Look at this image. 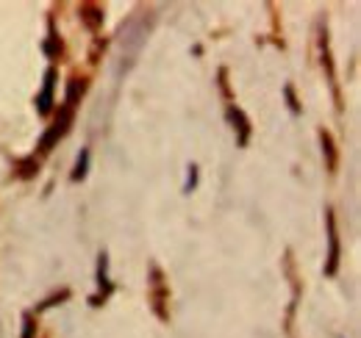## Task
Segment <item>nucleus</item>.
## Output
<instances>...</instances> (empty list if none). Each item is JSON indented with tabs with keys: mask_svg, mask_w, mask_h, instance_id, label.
Here are the masks:
<instances>
[{
	"mask_svg": "<svg viewBox=\"0 0 361 338\" xmlns=\"http://www.w3.org/2000/svg\"><path fill=\"white\" fill-rule=\"evenodd\" d=\"M195 186H197V167L192 164V167H189V175H186V186H183V192L189 194V192H192Z\"/></svg>",
	"mask_w": 361,
	"mask_h": 338,
	"instance_id": "f8f14e48",
	"label": "nucleus"
},
{
	"mask_svg": "<svg viewBox=\"0 0 361 338\" xmlns=\"http://www.w3.org/2000/svg\"><path fill=\"white\" fill-rule=\"evenodd\" d=\"M228 120H231V123H233V127L239 130V144L245 147V144H247V139H250V125H247L245 114H242L239 108H231V111H228Z\"/></svg>",
	"mask_w": 361,
	"mask_h": 338,
	"instance_id": "39448f33",
	"label": "nucleus"
},
{
	"mask_svg": "<svg viewBox=\"0 0 361 338\" xmlns=\"http://www.w3.org/2000/svg\"><path fill=\"white\" fill-rule=\"evenodd\" d=\"M286 100H289V108H292V114H298V111H300V106H298V100H295V92H292V86H286Z\"/></svg>",
	"mask_w": 361,
	"mask_h": 338,
	"instance_id": "2eb2a0df",
	"label": "nucleus"
},
{
	"mask_svg": "<svg viewBox=\"0 0 361 338\" xmlns=\"http://www.w3.org/2000/svg\"><path fill=\"white\" fill-rule=\"evenodd\" d=\"M81 17L87 20V25H90L92 31H97V28L103 25V14H100V8H97V6H92V3L81 8Z\"/></svg>",
	"mask_w": 361,
	"mask_h": 338,
	"instance_id": "423d86ee",
	"label": "nucleus"
},
{
	"mask_svg": "<svg viewBox=\"0 0 361 338\" xmlns=\"http://www.w3.org/2000/svg\"><path fill=\"white\" fill-rule=\"evenodd\" d=\"M45 53L50 56V58L61 56V42H59V37L53 34V28H50V37H47V42H45Z\"/></svg>",
	"mask_w": 361,
	"mask_h": 338,
	"instance_id": "9d476101",
	"label": "nucleus"
},
{
	"mask_svg": "<svg viewBox=\"0 0 361 338\" xmlns=\"http://www.w3.org/2000/svg\"><path fill=\"white\" fill-rule=\"evenodd\" d=\"M328 216V242H331V253H328V266H325V272L328 275H334L336 272V263H339V239H336V225H334V213L325 211Z\"/></svg>",
	"mask_w": 361,
	"mask_h": 338,
	"instance_id": "7ed1b4c3",
	"label": "nucleus"
},
{
	"mask_svg": "<svg viewBox=\"0 0 361 338\" xmlns=\"http://www.w3.org/2000/svg\"><path fill=\"white\" fill-rule=\"evenodd\" d=\"M67 296H70V292H61V294L50 296L47 302H42V305H39V311H45V308H53V305H59V302H61V299H67Z\"/></svg>",
	"mask_w": 361,
	"mask_h": 338,
	"instance_id": "4468645a",
	"label": "nucleus"
},
{
	"mask_svg": "<svg viewBox=\"0 0 361 338\" xmlns=\"http://www.w3.org/2000/svg\"><path fill=\"white\" fill-rule=\"evenodd\" d=\"M87 169H90V150H81L78 161H75V172H73V180H84L87 177Z\"/></svg>",
	"mask_w": 361,
	"mask_h": 338,
	"instance_id": "6e6552de",
	"label": "nucleus"
},
{
	"mask_svg": "<svg viewBox=\"0 0 361 338\" xmlns=\"http://www.w3.org/2000/svg\"><path fill=\"white\" fill-rule=\"evenodd\" d=\"M53 86H56V70H47L45 89H42V94L37 97V111H39L42 117L50 114V106H53Z\"/></svg>",
	"mask_w": 361,
	"mask_h": 338,
	"instance_id": "20e7f679",
	"label": "nucleus"
},
{
	"mask_svg": "<svg viewBox=\"0 0 361 338\" xmlns=\"http://www.w3.org/2000/svg\"><path fill=\"white\" fill-rule=\"evenodd\" d=\"M23 325H25L23 338H34V313H23Z\"/></svg>",
	"mask_w": 361,
	"mask_h": 338,
	"instance_id": "ddd939ff",
	"label": "nucleus"
},
{
	"mask_svg": "<svg viewBox=\"0 0 361 338\" xmlns=\"http://www.w3.org/2000/svg\"><path fill=\"white\" fill-rule=\"evenodd\" d=\"M97 283H100V294L92 296V305H103V299L114 292L111 280H109V255L100 253V261H97Z\"/></svg>",
	"mask_w": 361,
	"mask_h": 338,
	"instance_id": "f03ea898",
	"label": "nucleus"
},
{
	"mask_svg": "<svg viewBox=\"0 0 361 338\" xmlns=\"http://www.w3.org/2000/svg\"><path fill=\"white\" fill-rule=\"evenodd\" d=\"M84 81H78V78H73L70 84H67V94H64V103H67V108H73L75 106V100H78V94H84Z\"/></svg>",
	"mask_w": 361,
	"mask_h": 338,
	"instance_id": "0eeeda50",
	"label": "nucleus"
},
{
	"mask_svg": "<svg viewBox=\"0 0 361 338\" xmlns=\"http://www.w3.org/2000/svg\"><path fill=\"white\" fill-rule=\"evenodd\" d=\"M70 123H73V111L64 106V108H61V114H59V120H56V123H53L50 127H47L45 136L39 139V147H42V153H50V150H53V144H56V142H59V139L67 133Z\"/></svg>",
	"mask_w": 361,
	"mask_h": 338,
	"instance_id": "f257e3e1",
	"label": "nucleus"
},
{
	"mask_svg": "<svg viewBox=\"0 0 361 338\" xmlns=\"http://www.w3.org/2000/svg\"><path fill=\"white\" fill-rule=\"evenodd\" d=\"M37 169H39L37 158H25V161H20V175H23V177H34Z\"/></svg>",
	"mask_w": 361,
	"mask_h": 338,
	"instance_id": "9b49d317",
	"label": "nucleus"
},
{
	"mask_svg": "<svg viewBox=\"0 0 361 338\" xmlns=\"http://www.w3.org/2000/svg\"><path fill=\"white\" fill-rule=\"evenodd\" d=\"M322 147H325V156H328V167H336V153H334V139L322 130Z\"/></svg>",
	"mask_w": 361,
	"mask_h": 338,
	"instance_id": "1a4fd4ad",
	"label": "nucleus"
}]
</instances>
